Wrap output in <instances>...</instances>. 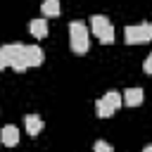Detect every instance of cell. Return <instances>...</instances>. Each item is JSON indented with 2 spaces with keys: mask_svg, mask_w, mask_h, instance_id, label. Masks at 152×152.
Returning a JSON list of instances; mask_svg holds the SVG:
<instances>
[{
  "mask_svg": "<svg viewBox=\"0 0 152 152\" xmlns=\"http://www.w3.org/2000/svg\"><path fill=\"white\" fill-rule=\"evenodd\" d=\"M69 45L76 55H86L90 48V33L83 21H71L69 24Z\"/></svg>",
  "mask_w": 152,
  "mask_h": 152,
  "instance_id": "cell-1",
  "label": "cell"
},
{
  "mask_svg": "<svg viewBox=\"0 0 152 152\" xmlns=\"http://www.w3.org/2000/svg\"><path fill=\"white\" fill-rule=\"evenodd\" d=\"M124 104V97H121V93H116V90H109L104 97H100L97 100V104H95V109H97V116L100 119H109V116H114L116 114V109Z\"/></svg>",
  "mask_w": 152,
  "mask_h": 152,
  "instance_id": "cell-2",
  "label": "cell"
},
{
  "mask_svg": "<svg viewBox=\"0 0 152 152\" xmlns=\"http://www.w3.org/2000/svg\"><path fill=\"white\" fill-rule=\"evenodd\" d=\"M124 40L128 45H142V43H150L152 40V24L150 21H142L138 26H126L124 28Z\"/></svg>",
  "mask_w": 152,
  "mask_h": 152,
  "instance_id": "cell-3",
  "label": "cell"
},
{
  "mask_svg": "<svg viewBox=\"0 0 152 152\" xmlns=\"http://www.w3.org/2000/svg\"><path fill=\"white\" fill-rule=\"evenodd\" d=\"M24 48H26V45H21V43H7V45H2L5 57H7V64H10L14 71H19V74L28 69V64H26V55H24Z\"/></svg>",
  "mask_w": 152,
  "mask_h": 152,
  "instance_id": "cell-4",
  "label": "cell"
},
{
  "mask_svg": "<svg viewBox=\"0 0 152 152\" xmlns=\"http://www.w3.org/2000/svg\"><path fill=\"white\" fill-rule=\"evenodd\" d=\"M112 28V24H109V19L104 17V14H93L90 17V31L95 33V38H100L104 31H109Z\"/></svg>",
  "mask_w": 152,
  "mask_h": 152,
  "instance_id": "cell-5",
  "label": "cell"
},
{
  "mask_svg": "<svg viewBox=\"0 0 152 152\" xmlns=\"http://www.w3.org/2000/svg\"><path fill=\"white\" fill-rule=\"evenodd\" d=\"M24 55H26V64L28 66H40L43 59H45V52L38 45H26L24 48Z\"/></svg>",
  "mask_w": 152,
  "mask_h": 152,
  "instance_id": "cell-6",
  "label": "cell"
},
{
  "mask_svg": "<svg viewBox=\"0 0 152 152\" xmlns=\"http://www.w3.org/2000/svg\"><path fill=\"white\" fill-rule=\"evenodd\" d=\"M0 142H2L5 147H14V145L19 142V128L12 126V124H7V126L0 131Z\"/></svg>",
  "mask_w": 152,
  "mask_h": 152,
  "instance_id": "cell-7",
  "label": "cell"
},
{
  "mask_svg": "<svg viewBox=\"0 0 152 152\" xmlns=\"http://www.w3.org/2000/svg\"><path fill=\"white\" fill-rule=\"evenodd\" d=\"M142 88H128V90H124L121 93V97H124V104L126 107H138V104H142Z\"/></svg>",
  "mask_w": 152,
  "mask_h": 152,
  "instance_id": "cell-8",
  "label": "cell"
},
{
  "mask_svg": "<svg viewBox=\"0 0 152 152\" xmlns=\"http://www.w3.org/2000/svg\"><path fill=\"white\" fill-rule=\"evenodd\" d=\"M24 126H26V133L28 135H38L40 131H43V119L38 116V114H26V119H24Z\"/></svg>",
  "mask_w": 152,
  "mask_h": 152,
  "instance_id": "cell-9",
  "label": "cell"
},
{
  "mask_svg": "<svg viewBox=\"0 0 152 152\" xmlns=\"http://www.w3.org/2000/svg\"><path fill=\"white\" fill-rule=\"evenodd\" d=\"M28 31L33 38H45L48 36V19H31Z\"/></svg>",
  "mask_w": 152,
  "mask_h": 152,
  "instance_id": "cell-10",
  "label": "cell"
},
{
  "mask_svg": "<svg viewBox=\"0 0 152 152\" xmlns=\"http://www.w3.org/2000/svg\"><path fill=\"white\" fill-rule=\"evenodd\" d=\"M40 12H43V17H57L59 14V0H43Z\"/></svg>",
  "mask_w": 152,
  "mask_h": 152,
  "instance_id": "cell-11",
  "label": "cell"
},
{
  "mask_svg": "<svg viewBox=\"0 0 152 152\" xmlns=\"http://www.w3.org/2000/svg\"><path fill=\"white\" fill-rule=\"evenodd\" d=\"M102 45H109V43H114V28H109V31H104L100 38H97Z\"/></svg>",
  "mask_w": 152,
  "mask_h": 152,
  "instance_id": "cell-12",
  "label": "cell"
},
{
  "mask_svg": "<svg viewBox=\"0 0 152 152\" xmlns=\"http://www.w3.org/2000/svg\"><path fill=\"white\" fill-rule=\"evenodd\" d=\"M93 152H112V147H109V142H104V140H95Z\"/></svg>",
  "mask_w": 152,
  "mask_h": 152,
  "instance_id": "cell-13",
  "label": "cell"
},
{
  "mask_svg": "<svg viewBox=\"0 0 152 152\" xmlns=\"http://www.w3.org/2000/svg\"><path fill=\"white\" fill-rule=\"evenodd\" d=\"M142 71L152 76V55H147V57H145V62H142Z\"/></svg>",
  "mask_w": 152,
  "mask_h": 152,
  "instance_id": "cell-14",
  "label": "cell"
},
{
  "mask_svg": "<svg viewBox=\"0 0 152 152\" xmlns=\"http://www.w3.org/2000/svg\"><path fill=\"white\" fill-rule=\"evenodd\" d=\"M7 66H10V64H7V57H5V50L0 48V71H2V69H7Z\"/></svg>",
  "mask_w": 152,
  "mask_h": 152,
  "instance_id": "cell-15",
  "label": "cell"
},
{
  "mask_svg": "<svg viewBox=\"0 0 152 152\" xmlns=\"http://www.w3.org/2000/svg\"><path fill=\"white\" fill-rule=\"evenodd\" d=\"M142 152H152V145H147V147H145V150H142Z\"/></svg>",
  "mask_w": 152,
  "mask_h": 152,
  "instance_id": "cell-16",
  "label": "cell"
}]
</instances>
